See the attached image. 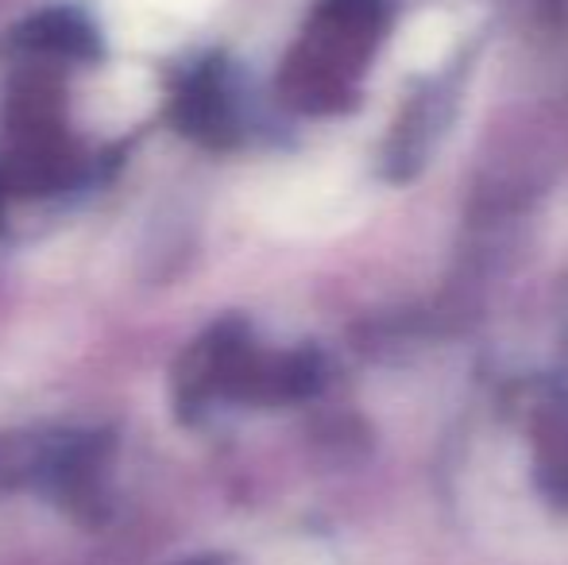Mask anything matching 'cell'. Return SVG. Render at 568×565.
Segmentation results:
<instances>
[{
	"label": "cell",
	"mask_w": 568,
	"mask_h": 565,
	"mask_svg": "<svg viewBox=\"0 0 568 565\" xmlns=\"http://www.w3.org/2000/svg\"><path fill=\"white\" fill-rule=\"evenodd\" d=\"M453 43V20L445 16H422V20H410L403 31V59L410 70H429L445 59Z\"/></svg>",
	"instance_id": "cell-2"
},
{
	"label": "cell",
	"mask_w": 568,
	"mask_h": 565,
	"mask_svg": "<svg viewBox=\"0 0 568 565\" xmlns=\"http://www.w3.org/2000/svg\"><path fill=\"white\" fill-rule=\"evenodd\" d=\"M20 43L36 54H51V59H93L101 51L98 28L85 12L78 8H47V12L31 16L20 28Z\"/></svg>",
	"instance_id": "cell-1"
}]
</instances>
